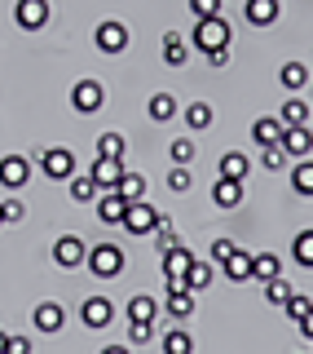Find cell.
<instances>
[{
  "label": "cell",
  "mask_w": 313,
  "mask_h": 354,
  "mask_svg": "<svg viewBox=\"0 0 313 354\" xmlns=\"http://www.w3.org/2000/svg\"><path fill=\"white\" fill-rule=\"evenodd\" d=\"M154 315H159V301H154V297L137 292L128 301V324H154Z\"/></svg>",
  "instance_id": "cell-20"
},
{
  "label": "cell",
  "mask_w": 313,
  "mask_h": 354,
  "mask_svg": "<svg viewBox=\"0 0 313 354\" xmlns=\"http://www.w3.org/2000/svg\"><path fill=\"white\" fill-rule=\"evenodd\" d=\"M296 328H300V337H305V341H309V346H313V310H309V315H305V319H300V324H296Z\"/></svg>",
  "instance_id": "cell-47"
},
{
  "label": "cell",
  "mask_w": 313,
  "mask_h": 354,
  "mask_svg": "<svg viewBox=\"0 0 313 354\" xmlns=\"http://www.w3.org/2000/svg\"><path fill=\"white\" fill-rule=\"evenodd\" d=\"M185 58H190L185 40L176 36V31H168V36H163V62H168V66H185Z\"/></svg>",
  "instance_id": "cell-30"
},
{
  "label": "cell",
  "mask_w": 313,
  "mask_h": 354,
  "mask_svg": "<svg viewBox=\"0 0 313 354\" xmlns=\"http://www.w3.org/2000/svg\"><path fill=\"white\" fill-rule=\"evenodd\" d=\"M292 257H296L300 266H313V230H300V235H296V243H292Z\"/></svg>",
  "instance_id": "cell-38"
},
{
  "label": "cell",
  "mask_w": 313,
  "mask_h": 354,
  "mask_svg": "<svg viewBox=\"0 0 313 354\" xmlns=\"http://www.w3.org/2000/svg\"><path fill=\"white\" fill-rule=\"evenodd\" d=\"M221 270H225V279H234V283H248L252 279V252H239V248H234L230 261L221 266Z\"/></svg>",
  "instance_id": "cell-22"
},
{
  "label": "cell",
  "mask_w": 313,
  "mask_h": 354,
  "mask_svg": "<svg viewBox=\"0 0 313 354\" xmlns=\"http://www.w3.org/2000/svg\"><path fill=\"white\" fill-rule=\"evenodd\" d=\"M248 169H252V164H248L243 151H225V155H221V177H230V182H248Z\"/></svg>",
  "instance_id": "cell-21"
},
{
  "label": "cell",
  "mask_w": 313,
  "mask_h": 354,
  "mask_svg": "<svg viewBox=\"0 0 313 354\" xmlns=\"http://www.w3.org/2000/svg\"><path fill=\"white\" fill-rule=\"evenodd\" d=\"M0 226H5V221H0Z\"/></svg>",
  "instance_id": "cell-51"
},
{
  "label": "cell",
  "mask_w": 313,
  "mask_h": 354,
  "mask_svg": "<svg viewBox=\"0 0 313 354\" xmlns=\"http://www.w3.org/2000/svg\"><path fill=\"white\" fill-rule=\"evenodd\" d=\"M283 310H287V319H292V324H300V319L313 310V301H309V297H300V292H292V301H287Z\"/></svg>",
  "instance_id": "cell-41"
},
{
  "label": "cell",
  "mask_w": 313,
  "mask_h": 354,
  "mask_svg": "<svg viewBox=\"0 0 313 354\" xmlns=\"http://www.w3.org/2000/svg\"><path fill=\"white\" fill-rule=\"evenodd\" d=\"M71 106L80 111V115H93V111L106 106V88L97 80H75L71 84Z\"/></svg>",
  "instance_id": "cell-5"
},
{
  "label": "cell",
  "mask_w": 313,
  "mask_h": 354,
  "mask_svg": "<svg viewBox=\"0 0 313 354\" xmlns=\"http://www.w3.org/2000/svg\"><path fill=\"white\" fill-rule=\"evenodd\" d=\"M80 319H84V328H110V319H115V306L106 301V297H88V301L80 306Z\"/></svg>",
  "instance_id": "cell-12"
},
{
  "label": "cell",
  "mask_w": 313,
  "mask_h": 354,
  "mask_svg": "<svg viewBox=\"0 0 313 354\" xmlns=\"http://www.w3.org/2000/svg\"><path fill=\"white\" fill-rule=\"evenodd\" d=\"M27 217V208H22V199H0V221L5 226H14V221Z\"/></svg>",
  "instance_id": "cell-40"
},
{
  "label": "cell",
  "mask_w": 313,
  "mask_h": 354,
  "mask_svg": "<svg viewBox=\"0 0 313 354\" xmlns=\"http://www.w3.org/2000/svg\"><path fill=\"white\" fill-rule=\"evenodd\" d=\"M292 292H296V288L287 283L283 274H278V279H270V283H265V301H270V306H287V301H292Z\"/></svg>",
  "instance_id": "cell-34"
},
{
  "label": "cell",
  "mask_w": 313,
  "mask_h": 354,
  "mask_svg": "<svg viewBox=\"0 0 313 354\" xmlns=\"http://www.w3.org/2000/svg\"><path fill=\"white\" fill-rule=\"evenodd\" d=\"M97 155H102V160H124V133L106 129L102 138H97Z\"/></svg>",
  "instance_id": "cell-31"
},
{
  "label": "cell",
  "mask_w": 313,
  "mask_h": 354,
  "mask_svg": "<svg viewBox=\"0 0 313 354\" xmlns=\"http://www.w3.org/2000/svg\"><path fill=\"white\" fill-rule=\"evenodd\" d=\"M278 274H283V261H278L274 252H256L252 257V279L270 283V279H278Z\"/></svg>",
  "instance_id": "cell-23"
},
{
  "label": "cell",
  "mask_w": 313,
  "mask_h": 354,
  "mask_svg": "<svg viewBox=\"0 0 313 354\" xmlns=\"http://www.w3.org/2000/svg\"><path fill=\"white\" fill-rule=\"evenodd\" d=\"M53 261H58L62 270H80V266L88 261V243L80 235H62L58 243H53Z\"/></svg>",
  "instance_id": "cell-7"
},
{
  "label": "cell",
  "mask_w": 313,
  "mask_h": 354,
  "mask_svg": "<svg viewBox=\"0 0 313 354\" xmlns=\"http://www.w3.org/2000/svg\"><path fill=\"white\" fill-rule=\"evenodd\" d=\"M185 129H194V133L212 129V106L208 102H190L185 106Z\"/></svg>",
  "instance_id": "cell-33"
},
{
  "label": "cell",
  "mask_w": 313,
  "mask_h": 354,
  "mask_svg": "<svg viewBox=\"0 0 313 354\" xmlns=\"http://www.w3.org/2000/svg\"><path fill=\"white\" fill-rule=\"evenodd\" d=\"M194 44L203 53H216V49H230V22L225 18H199L194 22Z\"/></svg>",
  "instance_id": "cell-2"
},
{
  "label": "cell",
  "mask_w": 313,
  "mask_h": 354,
  "mask_svg": "<svg viewBox=\"0 0 313 354\" xmlns=\"http://www.w3.org/2000/svg\"><path fill=\"white\" fill-rule=\"evenodd\" d=\"M84 266H88L93 279H119V274H124V248H119V243H93Z\"/></svg>",
  "instance_id": "cell-1"
},
{
  "label": "cell",
  "mask_w": 313,
  "mask_h": 354,
  "mask_svg": "<svg viewBox=\"0 0 313 354\" xmlns=\"http://www.w3.org/2000/svg\"><path fill=\"white\" fill-rule=\"evenodd\" d=\"M261 151H265V155H261V164H265L270 173H278V169H283L287 160H292V155H287L283 147H261Z\"/></svg>",
  "instance_id": "cell-42"
},
{
  "label": "cell",
  "mask_w": 313,
  "mask_h": 354,
  "mask_svg": "<svg viewBox=\"0 0 313 354\" xmlns=\"http://www.w3.org/2000/svg\"><path fill=\"white\" fill-rule=\"evenodd\" d=\"M230 252H234V243H230V239H212V266H225V261H230Z\"/></svg>",
  "instance_id": "cell-44"
},
{
  "label": "cell",
  "mask_w": 313,
  "mask_h": 354,
  "mask_svg": "<svg viewBox=\"0 0 313 354\" xmlns=\"http://www.w3.org/2000/svg\"><path fill=\"white\" fill-rule=\"evenodd\" d=\"M31 350H36V346H31L27 337H5V350H0V354H31Z\"/></svg>",
  "instance_id": "cell-46"
},
{
  "label": "cell",
  "mask_w": 313,
  "mask_h": 354,
  "mask_svg": "<svg viewBox=\"0 0 313 354\" xmlns=\"http://www.w3.org/2000/svg\"><path fill=\"white\" fill-rule=\"evenodd\" d=\"M243 191H248V182H230V177H216V186H212V199H216V208H239L243 204Z\"/></svg>",
  "instance_id": "cell-17"
},
{
  "label": "cell",
  "mask_w": 313,
  "mask_h": 354,
  "mask_svg": "<svg viewBox=\"0 0 313 354\" xmlns=\"http://www.w3.org/2000/svg\"><path fill=\"white\" fill-rule=\"evenodd\" d=\"M154 337V324H128V341H137V346H146Z\"/></svg>",
  "instance_id": "cell-45"
},
{
  "label": "cell",
  "mask_w": 313,
  "mask_h": 354,
  "mask_svg": "<svg viewBox=\"0 0 313 354\" xmlns=\"http://www.w3.org/2000/svg\"><path fill=\"white\" fill-rule=\"evenodd\" d=\"M278 84L292 88V93H300V88L309 84V66H305V62H283V71H278Z\"/></svg>",
  "instance_id": "cell-24"
},
{
  "label": "cell",
  "mask_w": 313,
  "mask_h": 354,
  "mask_svg": "<svg viewBox=\"0 0 313 354\" xmlns=\"http://www.w3.org/2000/svg\"><path fill=\"white\" fill-rule=\"evenodd\" d=\"M283 120H278V115H261V120H256V124H252V138L256 142H261V147H283Z\"/></svg>",
  "instance_id": "cell-19"
},
{
  "label": "cell",
  "mask_w": 313,
  "mask_h": 354,
  "mask_svg": "<svg viewBox=\"0 0 313 354\" xmlns=\"http://www.w3.org/2000/svg\"><path fill=\"white\" fill-rule=\"evenodd\" d=\"M31 319H36V332H62L66 310H62L58 301H40L36 310H31Z\"/></svg>",
  "instance_id": "cell-16"
},
{
  "label": "cell",
  "mask_w": 313,
  "mask_h": 354,
  "mask_svg": "<svg viewBox=\"0 0 313 354\" xmlns=\"http://www.w3.org/2000/svg\"><path fill=\"white\" fill-rule=\"evenodd\" d=\"M208 62H212V66H225V62H230V49H216V53H208Z\"/></svg>",
  "instance_id": "cell-48"
},
{
  "label": "cell",
  "mask_w": 313,
  "mask_h": 354,
  "mask_svg": "<svg viewBox=\"0 0 313 354\" xmlns=\"http://www.w3.org/2000/svg\"><path fill=\"white\" fill-rule=\"evenodd\" d=\"M278 14H283L278 0H248V5H243V18H248L252 27H274Z\"/></svg>",
  "instance_id": "cell-14"
},
{
  "label": "cell",
  "mask_w": 313,
  "mask_h": 354,
  "mask_svg": "<svg viewBox=\"0 0 313 354\" xmlns=\"http://www.w3.org/2000/svg\"><path fill=\"white\" fill-rule=\"evenodd\" d=\"M168 155H172V164H185V169H190V160H194V142H190V138H176L172 147H168Z\"/></svg>",
  "instance_id": "cell-39"
},
{
  "label": "cell",
  "mask_w": 313,
  "mask_h": 354,
  "mask_svg": "<svg viewBox=\"0 0 313 354\" xmlns=\"http://www.w3.org/2000/svg\"><path fill=\"white\" fill-rule=\"evenodd\" d=\"M27 177H31L27 155H5V160H0V186H5V191H22Z\"/></svg>",
  "instance_id": "cell-9"
},
{
  "label": "cell",
  "mask_w": 313,
  "mask_h": 354,
  "mask_svg": "<svg viewBox=\"0 0 313 354\" xmlns=\"http://www.w3.org/2000/svg\"><path fill=\"white\" fill-rule=\"evenodd\" d=\"M212 274H216V266L194 257V266H190V274H185V288L190 292H203V288H212Z\"/></svg>",
  "instance_id": "cell-26"
},
{
  "label": "cell",
  "mask_w": 313,
  "mask_h": 354,
  "mask_svg": "<svg viewBox=\"0 0 313 354\" xmlns=\"http://www.w3.org/2000/svg\"><path fill=\"white\" fill-rule=\"evenodd\" d=\"M163 310L176 319V324H181V319H190V315H194V292H190V288H168V297H163Z\"/></svg>",
  "instance_id": "cell-18"
},
{
  "label": "cell",
  "mask_w": 313,
  "mask_h": 354,
  "mask_svg": "<svg viewBox=\"0 0 313 354\" xmlns=\"http://www.w3.org/2000/svg\"><path fill=\"white\" fill-rule=\"evenodd\" d=\"M190 186H194L190 169H185V164H172V169H168V191H172V195H185Z\"/></svg>",
  "instance_id": "cell-36"
},
{
  "label": "cell",
  "mask_w": 313,
  "mask_h": 354,
  "mask_svg": "<svg viewBox=\"0 0 313 354\" xmlns=\"http://www.w3.org/2000/svg\"><path fill=\"white\" fill-rule=\"evenodd\" d=\"M5 337H9V332H0V350H5Z\"/></svg>",
  "instance_id": "cell-50"
},
{
  "label": "cell",
  "mask_w": 313,
  "mask_h": 354,
  "mask_svg": "<svg viewBox=\"0 0 313 354\" xmlns=\"http://www.w3.org/2000/svg\"><path fill=\"white\" fill-rule=\"evenodd\" d=\"M309 115H313V111H309L305 97H287V102H283V115H278V120H283L287 129H296V124H309Z\"/></svg>",
  "instance_id": "cell-25"
},
{
  "label": "cell",
  "mask_w": 313,
  "mask_h": 354,
  "mask_svg": "<svg viewBox=\"0 0 313 354\" xmlns=\"http://www.w3.org/2000/svg\"><path fill=\"white\" fill-rule=\"evenodd\" d=\"M88 177L97 182V191H115L119 177H124V160H102V155H97V164L88 169Z\"/></svg>",
  "instance_id": "cell-13"
},
{
  "label": "cell",
  "mask_w": 313,
  "mask_h": 354,
  "mask_svg": "<svg viewBox=\"0 0 313 354\" xmlns=\"http://www.w3.org/2000/svg\"><path fill=\"white\" fill-rule=\"evenodd\" d=\"M14 18H18L22 31H40L44 22H49V0H18Z\"/></svg>",
  "instance_id": "cell-11"
},
{
  "label": "cell",
  "mask_w": 313,
  "mask_h": 354,
  "mask_svg": "<svg viewBox=\"0 0 313 354\" xmlns=\"http://www.w3.org/2000/svg\"><path fill=\"white\" fill-rule=\"evenodd\" d=\"M190 266H194V252H190L185 243H176L172 252H163V283L168 288H185Z\"/></svg>",
  "instance_id": "cell-4"
},
{
  "label": "cell",
  "mask_w": 313,
  "mask_h": 354,
  "mask_svg": "<svg viewBox=\"0 0 313 354\" xmlns=\"http://www.w3.org/2000/svg\"><path fill=\"white\" fill-rule=\"evenodd\" d=\"M154 226H159V213H154L146 199L128 204V213H124V230H128V235H154Z\"/></svg>",
  "instance_id": "cell-8"
},
{
  "label": "cell",
  "mask_w": 313,
  "mask_h": 354,
  "mask_svg": "<svg viewBox=\"0 0 313 354\" xmlns=\"http://www.w3.org/2000/svg\"><path fill=\"white\" fill-rule=\"evenodd\" d=\"M163 354H194V337H190L185 328H172V332H163Z\"/></svg>",
  "instance_id": "cell-28"
},
{
  "label": "cell",
  "mask_w": 313,
  "mask_h": 354,
  "mask_svg": "<svg viewBox=\"0 0 313 354\" xmlns=\"http://www.w3.org/2000/svg\"><path fill=\"white\" fill-rule=\"evenodd\" d=\"M292 191L313 199V160H300L296 169H292Z\"/></svg>",
  "instance_id": "cell-32"
},
{
  "label": "cell",
  "mask_w": 313,
  "mask_h": 354,
  "mask_svg": "<svg viewBox=\"0 0 313 354\" xmlns=\"http://www.w3.org/2000/svg\"><path fill=\"white\" fill-rule=\"evenodd\" d=\"M154 243H159V252H172L176 243H181V239H176V226L163 213H159V226H154Z\"/></svg>",
  "instance_id": "cell-35"
},
{
  "label": "cell",
  "mask_w": 313,
  "mask_h": 354,
  "mask_svg": "<svg viewBox=\"0 0 313 354\" xmlns=\"http://www.w3.org/2000/svg\"><path fill=\"white\" fill-rule=\"evenodd\" d=\"M190 14H194V18H216L221 0H190Z\"/></svg>",
  "instance_id": "cell-43"
},
{
  "label": "cell",
  "mask_w": 313,
  "mask_h": 354,
  "mask_svg": "<svg viewBox=\"0 0 313 354\" xmlns=\"http://www.w3.org/2000/svg\"><path fill=\"white\" fill-rule=\"evenodd\" d=\"M71 199H75V204H93V199H97V182H93V177H71Z\"/></svg>",
  "instance_id": "cell-37"
},
{
  "label": "cell",
  "mask_w": 313,
  "mask_h": 354,
  "mask_svg": "<svg viewBox=\"0 0 313 354\" xmlns=\"http://www.w3.org/2000/svg\"><path fill=\"white\" fill-rule=\"evenodd\" d=\"M102 354H128V350H124V346H106Z\"/></svg>",
  "instance_id": "cell-49"
},
{
  "label": "cell",
  "mask_w": 313,
  "mask_h": 354,
  "mask_svg": "<svg viewBox=\"0 0 313 354\" xmlns=\"http://www.w3.org/2000/svg\"><path fill=\"white\" fill-rule=\"evenodd\" d=\"M93 44H97L102 53H110V58H115V53H124V49H128V27H124V22H115V18L97 22Z\"/></svg>",
  "instance_id": "cell-6"
},
{
  "label": "cell",
  "mask_w": 313,
  "mask_h": 354,
  "mask_svg": "<svg viewBox=\"0 0 313 354\" xmlns=\"http://www.w3.org/2000/svg\"><path fill=\"white\" fill-rule=\"evenodd\" d=\"M283 151L292 155V160H305L313 151V129L309 124H296V129H283Z\"/></svg>",
  "instance_id": "cell-15"
},
{
  "label": "cell",
  "mask_w": 313,
  "mask_h": 354,
  "mask_svg": "<svg viewBox=\"0 0 313 354\" xmlns=\"http://www.w3.org/2000/svg\"><path fill=\"white\" fill-rule=\"evenodd\" d=\"M97 204V221H102V226H124V213H128V199L119 195V191H102L93 199Z\"/></svg>",
  "instance_id": "cell-10"
},
{
  "label": "cell",
  "mask_w": 313,
  "mask_h": 354,
  "mask_svg": "<svg viewBox=\"0 0 313 354\" xmlns=\"http://www.w3.org/2000/svg\"><path fill=\"white\" fill-rule=\"evenodd\" d=\"M40 169H44V177H53V182H71V177H75V151L49 147L40 155Z\"/></svg>",
  "instance_id": "cell-3"
},
{
  "label": "cell",
  "mask_w": 313,
  "mask_h": 354,
  "mask_svg": "<svg viewBox=\"0 0 313 354\" xmlns=\"http://www.w3.org/2000/svg\"><path fill=\"white\" fill-rule=\"evenodd\" d=\"M115 191L124 195L128 204H137V199H146V177H141V173H128V169H124V177H119V186H115Z\"/></svg>",
  "instance_id": "cell-29"
},
{
  "label": "cell",
  "mask_w": 313,
  "mask_h": 354,
  "mask_svg": "<svg viewBox=\"0 0 313 354\" xmlns=\"http://www.w3.org/2000/svg\"><path fill=\"white\" fill-rule=\"evenodd\" d=\"M146 115L154 120V124H168V120L176 115V97H172V93H154L150 106H146Z\"/></svg>",
  "instance_id": "cell-27"
}]
</instances>
